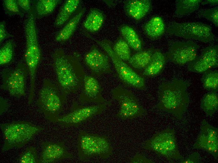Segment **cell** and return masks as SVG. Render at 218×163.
Wrapping results in <instances>:
<instances>
[{"mask_svg":"<svg viewBox=\"0 0 218 163\" xmlns=\"http://www.w3.org/2000/svg\"><path fill=\"white\" fill-rule=\"evenodd\" d=\"M167 31L178 36L205 43L212 41L214 39L211 27L199 22L174 23L167 28Z\"/></svg>","mask_w":218,"mask_h":163,"instance_id":"30bf717a","label":"cell"},{"mask_svg":"<svg viewBox=\"0 0 218 163\" xmlns=\"http://www.w3.org/2000/svg\"><path fill=\"white\" fill-rule=\"evenodd\" d=\"M28 74L26 65L22 62L19 63L13 69L4 70L1 74V88L13 97L19 98L25 96Z\"/></svg>","mask_w":218,"mask_h":163,"instance_id":"9c48e42d","label":"cell"},{"mask_svg":"<svg viewBox=\"0 0 218 163\" xmlns=\"http://www.w3.org/2000/svg\"><path fill=\"white\" fill-rule=\"evenodd\" d=\"M112 97L119 105L116 115L123 120L132 119L142 116L146 111L130 91L122 87H117L112 92Z\"/></svg>","mask_w":218,"mask_h":163,"instance_id":"8fae6325","label":"cell"},{"mask_svg":"<svg viewBox=\"0 0 218 163\" xmlns=\"http://www.w3.org/2000/svg\"><path fill=\"white\" fill-rule=\"evenodd\" d=\"M155 50L151 48L137 51L131 56L128 63L135 69L143 70L149 63Z\"/></svg>","mask_w":218,"mask_h":163,"instance_id":"cb8c5ba5","label":"cell"},{"mask_svg":"<svg viewBox=\"0 0 218 163\" xmlns=\"http://www.w3.org/2000/svg\"><path fill=\"white\" fill-rule=\"evenodd\" d=\"M17 3L22 11L28 13L30 11L31 7L30 0H17Z\"/></svg>","mask_w":218,"mask_h":163,"instance_id":"d590c367","label":"cell"},{"mask_svg":"<svg viewBox=\"0 0 218 163\" xmlns=\"http://www.w3.org/2000/svg\"><path fill=\"white\" fill-rule=\"evenodd\" d=\"M13 36L9 33L6 30V22L5 21H2L0 23V42L1 44L3 41L6 38L13 37Z\"/></svg>","mask_w":218,"mask_h":163,"instance_id":"8d00e7d4","label":"cell"},{"mask_svg":"<svg viewBox=\"0 0 218 163\" xmlns=\"http://www.w3.org/2000/svg\"><path fill=\"white\" fill-rule=\"evenodd\" d=\"M200 46L191 41L173 43L166 53L167 60L177 65L184 66L193 61L198 56Z\"/></svg>","mask_w":218,"mask_h":163,"instance_id":"7c38bea8","label":"cell"},{"mask_svg":"<svg viewBox=\"0 0 218 163\" xmlns=\"http://www.w3.org/2000/svg\"><path fill=\"white\" fill-rule=\"evenodd\" d=\"M124 3L127 14L136 21L143 18L152 8L150 0H127Z\"/></svg>","mask_w":218,"mask_h":163,"instance_id":"e0dca14e","label":"cell"},{"mask_svg":"<svg viewBox=\"0 0 218 163\" xmlns=\"http://www.w3.org/2000/svg\"><path fill=\"white\" fill-rule=\"evenodd\" d=\"M193 147L202 149L211 154L215 158L218 155V139H212L199 134Z\"/></svg>","mask_w":218,"mask_h":163,"instance_id":"484cf974","label":"cell"},{"mask_svg":"<svg viewBox=\"0 0 218 163\" xmlns=\"http://www.w3.org/2000/svg\"><path fill=\"white\" fill-rule=\"evenodd\" d=\"M78 156L82 160L92 157L106 159L111 156L113 149L108 137L81 130L77 139Z\"/></svg>","mask_w":218,"mask_h":163,"instance_id":"5b68a950","label":"cell"},{"mask_svg":"<svg viewBox=\"0 0 218 163\" xmlns=\"http://www.w3.org/2000/svg\"><path fill=\"white\" fill-rule=\"evenodd\" d=\"M200 161V155L197 152L191 154L185 159L181 160V163H199Z\"/></svg>","mask_w":218,"mask_h":163,"instance_id":"74e56055","label":"cell"},{"mask_svg":"<svg viewBox=\"0 0 218 163\" xmlns=\"http://www.w3.org/2000/svg\"><path fill=\"white\" fill-rule=\"evenodd\" d=\"M73 157L63 142H44L42 144L39 163H54Z\"/></svg>","mask_w":218,"mask_h":163,"instance_id":"2e32d148","label":"cell"},{"mask_svg":"<svg viewBox=\"0 0 218 163\" xmlns=\"http://www.w3.org/2000/svg\"><path fill=\"white\" fill-rule=\"evenodd\" d=\"M199 134L212 139H218V129L210 125L205 119L202 122Z\"/></svg>","mask_w":218,"mask_h":163,"instance_id":"836d02e7","label":"cell"},{"mask_svg":"<svg viewBox=\"0 0 218 163\" xmlns=\"http://www.w3.org/2000/svg\"><path fill=\"white\" fill-rule=\"evenodd\" d=\"M3 6L5 12L9 16L18 15L22 17L24 15L16 0H4Z\"/></svg>","mask_w":218,"mask_h":163,"instance_id":"d6a6232c","label":"cell"},{"mask_svg":"<svg viewBox=\"0 0 218 163\" xmlns=\"http://www.w3.org/2000/svg\"><path fill=\"white\" fill-rule=\"evenodd\" d=\"M111 104L106 103L86 106L75 102L70 111L66 115L59 116L54 123L66 127L77 126L101 114Z\"/></svg>","mask_w":218,"mask_h":163,"instance_id":"ba28073f","label":"cell"},{"mask_svg":"<svg viewBox=\"0 0 218 163\" xmlns=\"http://www.w3.org/2000/svg\"><path fill=\"white\" fill-rule=\"evenodd\" d=\"M86 9L85 8H82L67 22L55 35V39L56 41L60 42H64L71 38L85 13Z\"/></svg>","mask_w":218,"mask_h":163,"instance_id":"d6986e66","label":"cell"},{"mask_svg":"<svg viewBox=\"0 0 218 163\" xmlns=\"http://www.w3.org/2000/svg\"><path fill=\"white\" fill-rule=\"evenodd\" d=\"M84 61L85 65L95 75L100 76L112 72L109 57L95 45L92 46L86 53Z\"/></svg>","mask_w":218,"mask_h":163,"instance_id":"4fadbf2b","label":"cell"},{"mask_svg":"<svg viewBox=\"0 0 218 163\" xmlns=\"http://www.w3.org/2000/svg\"><path fill=\"white\" fill-rule=\"evenodd\" d=\"M94 40L112 60L117 76L123 83L138 89L144 90L145 89V81L143 76L137 73L116 55L110 41L107 39Z\"/></svg>","mask_w":218,"mask_h":163,"instance_id":"8992f818","label":"cell"},{"mask_svg":"<svg viewBox=\"0 0 218 163\" xmlns=\"http://www.w3.org/2000/svg\"><path fill=\"white\" fill-rule=\"evenodd\" d=\"M18 161L20 163H39V159L35 147H27L20 155Z\"/></svg>","mask_w":218,"mask_h":163,"instance_id":"1f68e13d","label":"cell"},{"mask_svg":"<svg viewBox=\"0 0 218 163\" xmlns=\"http://www.w3.org/2000/svg\"><path fill=\"white\" fill-rule=\"evenodd\" d=\"M200 106L207 116H212L218 110L217 92H209L205 94L201 100Z\"/></svg>","mask_w":218,"mask_h":163,"instance_id":"4316f807","label":"cell"},{"mask_svg":"<svg viewBox=\"0 0 218 163\" xmlns=\"http://www.w3.org/2000/svg\"><path fill=\"white\" fill-rule=\"evenodd\" d=\"M67 96L57 85L45 79L39 92L37 105L45 118L54 123L63 111Z\"/></svg>","mask_w":218,"mask_h":163,"instance_id":"277c9868","label":"cell"},{"mask_svg":"<svg viewBox=\"0 0 218 163\" xmlns=\"http://www.w3.org/2000/svg\"><path fill=\"white\" fill-rule=\"evenodd\" d=\"M112 49L120 59L124 61H128L131 56L130 47L122 38L120 37L116 41Z\"/></svg>","mask_w":218,"mask_h":163,"instance_id":"4dcf8cb0","label":"cell"},{"mask_svg":"<svg viewBox=\"0 0 218 163\" xmlns=\"http://www.w3.org/2000/svg\"><path fill=\"white\" fill-rule=\"evenodd\" d=\"M4 139L3 151L23 147L44 129L26 121H14L0 124Z\"/></svg>","mask_w":218,"mask_h":163,"instance_id":"3957f363","label":"cell"},{"mask_svg":"<svg viewBox=\"0 0 218 163\" xmlns=\"http://www.w3.org/2000/svg\"><path fill=\"white\" fill-rule=\"evenodd\" d=\"M188 85L181 79H174L159 87L158 107L181 119L189 103Z\"/></svg>","mask_w":218,"mask_h":163,"instance_id":"7a4b0ae2","label":"cell"},{"mask_svg":"<svg viewBox=\"0 0 218 163\" xmlns=\"http://www.w3.org/2000/svg\"><path fill=\"white\" fill-rule=\"evenodd\" d=\"M82 86V90L79 98L80 102L111 104L110 101L105 99L102 96V88L94 76L86 75Z\"/></svg>","mask_w":218,"mask_h":163,"instance_id":"5bb4252c","label":"cell"},{"mask_svg":"<svg viewBox=\"0 0 218 163\" xmlns=\"http://www.w3.org/2000/svg\"><path fill=\"white\" fill-rule=\"evenodd\" d=\"M201 80L205 89L209 92H217L218 72L217 70H207L203 73Z\"/></svg>","mask_w":218,"mask_h":163,"instance_id":"f546056e","label":"cell"},{"mask_svg":"<svg viewBox=\"0 0 218 163\" xmlns=\"http://www.w3.org/2000/svg\"><path fill=\"white\" fill-rule=\"evenodd\" d=\"M60 2L59 0H36L31 10L35 18L42 17L51 13Z\"/></svg>","mask_w":218,"mask_h":163,"instance_id":"603a6c76","label":"cell"},{"mask_svg":"<svg viewBox=\"0 0 218 163\" xmlns=\"http://www.w3.org/2000/svg\"><path fill=\"white\" fill-rule=\"evenodd\" d=\"M15 45L13 40H9L0 49V65L5 66L11 63L15 56Z\"/></svg>","mask_w":218,"mask_h":163,"instance_id":"f1b7e54d","label":"cell"},{"mask_svg":"<svg viewBox=\"0 0 218 163\" xmlns=\"http://www.w3.org/2000/svg\"><path fill=\"white\" fill-rule=\"evenodd\" d=\"M80 3L79 0H66L60 8L55 19L54 25L60 26L66 22L77 9Z\"/></svg>","mask_w":218,"mask_h":163,"instance_id":"d4e9b609","label":"cell"},{"mask_svg":"<svg viewBox=\"0 0 218 163\" xmlns=\"http://www.w3.org/2000/svg\"><path fill=\"white\" fill-rule=\"evenodd\" d=\"M200 15L211 22L216 27L218 26V7L217 6L201 12Z\"/></svg>","mask_w":218,"mask_h":163,"instance_id":"e575fe53","label":"cell"},{"mask_svg":"<svg viewBox=\"0 0 218 163\" xmlns=\"http://www.w3.org/2000/svg\"><path fill=\"white\" fill-rule=\"evenodd\" d=\"M119 30L122 38L131 48L137 51L143 49V42L133 28L123 24L120 26Z\"/></svg>","mask_w":218,"mask_h":163,"instance_id":"44dd1931","label":"cell"},{"mask_svg":"<svg viewBox=\"0 0 218 163\" xmlns=\"http://www.w3.org/2000/svg\"><path fill=\"white\" fill-rule=\"evenodd\" d=\"M218 66V48L210 46L204 49L201 54L188 64V69L190 71L203 73L212 68Z\"/></svg>","mask_w":218,"mask_h":163,"instance_id":"9a60e30c","label":"cell"},{"mask_svg":"<svg viewBox=\"0 0 218 163\" xmlns=\"http://www.w3.org/2000/svg\"><path fill=\"white\" fill-rule=\"evenodd\" d=\"M202 5L209 4L212 5H217L218 4V0H206L202 1L201 2Z\"/></svg>","mask_w":218,"mask_h":163,"instance_id":"60d3db41","label":"cell"},{"mask_svg":"<svg viewBox=\"0 0 218 163\" xmlns=\"http://www.w3.org/2000/svg\"><path fill=\"white\" fill-rule=\"evenodd\" d=\"M103 13L98 9H91L83 23V26L87 31L94 33L102 27L105 20Z\"/></svg>","mask_w":218,"mask_h":163,"instance_id":"7402d4cb","label":"cell"},{"mask_svg":"<svg viewBox=\"0 0 218 163\" xmlns=\"http://www.w3.org/2000/svg\"><path fill=\"white\" fill-rule=\"evenodd\" d=\"M167 60L165 54L155 49L149 63L143 70V76L150 77L158 76L163 71Z\"/></svg>","mask_w":218,"mask_h":163,"instance_id":"ac0fdd59","label":"cell"},{"mask_svg":"<svg viewBox=\"0 0 218 163\" xmlns=\"http://www.w3.org/2000/svg\"><path fill=\"white\" fill-rule=\"evenodd\" d=\"M143 30L146 35L149 39L152 40L158 39L165 31L164 22L160 16H154L145 24Z\"/></svg>","mask_w":218,"mask_h":163,"instance_id":"ffe728a7","label":"cell"},{"mask_svg":"<svg viewBox=\"0 0 218 163\" xmlns=\"http://www.w3.org/2000/svg\"><path fill=\"white\" fill-rule=\"evenodd\" d=\"M202 0H177L175 13L179 16L192 13L197 10Z\"/></svg>","mask_w":218,"mask_h":163,"instance_id":"83f0119b","label":"cell"},{"mask_svg":"<svg viewBox=\"0 0 218 163\" xmlns=\"http://www.w3.org/2000/svg\"><path fill=\"white\" fill-rule=\"evenodd\" d=\"M52 58L59 87L66 96L76 92L82 86L86 75L80 54L75 52L67 55L59 49L53 53Z\"/></svg>","mask_w":218,"mask_h":163,"instance_id":"6da1fadb","label":"cell"},{"mask_svg":"<svg viewBox=\"0 0 218 163\" xmlns=\"http://www.w3.org/2000/svg\"><path fill=\"white\" fill-rule=\"evenodd\" d=\"M131 163H153L150 159L147 158L145 157L140 154H137L130 160Z\"/></svg>","mask_w":218,"mask_h":163,"instance_id":"f35d334b","label":"cell"},{"mask_svg":"<svg viewBox=\"0 0 218 163\" xmlns=\"http://www.w3.org/2000/svg\"><path fill=\"white\" fill-rule=\"evenodd\" d=\"M8 106L7 101L2 97H0V115L2 114L7 109Z\"/></svg>","mask_w":218,"mask_h":163,"instance_id":"ab89813d","label":"cell"},{"mask_svg":"<svg viewBox=\"0 0 218 163\" xmlns=\"http://www.w3.org/2000/svg\"><path fill=\"white\" fill-rule=\"evenodd\" d=\"M146 149L168 160L183 159L179 150L174 130L167 129L157 133L143 144Z\"/></svg>","mask_w":218,"mask_h":163,"instance_id":"52a82bcc","label":"cell"}]
</instances>
